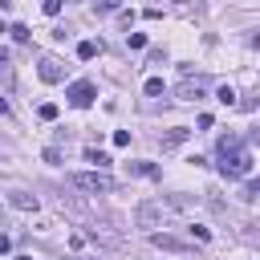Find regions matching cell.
Returning <instances> with one entry per match:
<instances>
[{"label":"cell","instance_id":"23","mask_svg":"<svg viewBox=\"0 0 260 260\" xmlns=\"http://www.w3.org/2000/svg\"><path fill=\"white\" fill-rule=\"evenodd\" d=\"M45 162H61V150L57 146H45Z\"/></svg>","mask_w":260,"mask_h":260},{"label":"cell","instance_id":"26","mask_svg":"<svg viewBox=\"0 0 260 260\" xmlns=\"http://www.w3.org/2000/svg\"><path fill=\"white\" fill-rule=\"evenodd\" d=\"M0 32H8V24H4V20H0Z\"/></svg>","mask_w":260,"mask_h":260},{"label":"cell","instance_id":"24","mask_svg":"<svg viewBox=\"0 0 260 260\" xmlns=\"http://www.w3.org/2000/svg\"><path fill=\"white\" fill-rule=\"evenodd\" d=\"M8 248H12V240H8V236H0V252H8Z\"/></svg>","mask_w":260,"mask_h":260},{"label":"cell","instance_id":"6","mask_svg":"<svg viewBox=\"0 0 260 260\" xmlns=\"http://www.w3.org/2000/svg\"><path fill=\"white\" fill-rule=\"evenodd\" d=\"M37 73H41V81H61V77H65V65H61L57 57H41Z\"/></svg>","mask_w":260,"mask_h":260},{"label":"cell","instance_id":"4","mask_svg":"<svg viewBox=\"0 0 260 260\" xmlns=\"http://www.w3.org/2000/svg\"><path fill=\"white\" fill-rule=\"evenodd\" d=\"M93 98H98V85H93V81H85V77H81V81H73V85L65 89V102H69V106H77V110L93 106Z\"/></svg>","mask_w":260,"mask_h":260},{"label":"cell","instance_id":"2","mask_svg":"<svg viewBox=\"0 0 260 260\" xmlns=\"http://www.w3.org/2000/svg\"><path fill=\"white\" fill-rule=\"evenodd\" d=\"M69 183L77 191H89V195H110L114 191V179L106 171H77V175H69Z\"/></svg>","mask_w":260,"mask_h":260},{"label":"cell","instance_id":"29","mask_svg":"<svg viewBox=\"0 0 260 260\" xmlns=\"http://www.w3.org/2000/svg\"><path fill=\"white\" fill-rule=\"evenodd\" d=\"M0 162H4V150H0Z\"/></svg>","mask_w":260,"mask_h":260},{"label":"cell","instance_id":"11","mask_svg":"<svg viewBox=\"0 0 260 260\" xmlns=\"http://www.w3.org/2000/svg\"><path fill=\"white\" fill-rule=\"evenodd\" d=\"M150 240H154L158 248H167V252H183V240H175V236H158V232H154Z\"/></svg>","mask_w":260,"mask_h":260},{"label":"cell","instance_id":"18","mask_svg":"<svg viewBox=\"0 0 260 260\" xmlns=\"http://www.w3.org/2000/svg\"><path fill=\"white\" fill-rule=\"evenodd\" d=\"M122 0H93V12H118Z\"/></svg>","mask_w":260,"mask_h":260},{"label":"cell","instance_id":"28","mask_svg":"<svg viewBox=\"0 0 260 260\" xmlns=\"http://www.w3.org/2000/svg\"><path fill=\"white\" fill-rule=\"evenodd\" d=\"M16 260H32V256H16Z\"/></svg>","mask_w":260,"mask_h":260},{"label":"cell","instance_id":"22","mask_svg":"<svg viewBox=\"0 0 260 260\" xmlns=\"http://www.w3.org/2000/svg\"><path fill=\"white\" fill-rule=\"evenodd\" d=\"M114 146H130V134L126 130H114Z\"/></svg>","mask_w":260,"mask_h":260},{"label":"cell","instance_id":"14","mask_svg":"<svg viewBox=\"0 0 260 260\" xmlns=\"http://www.w3.org/2000/svg\"><path fill=\"white\" fill-rule=\"evenodd\" d=\"M37 118H41V122H53V118H57V106H53V102H41V106H37Z\"/></svg>","mask_w":260,"mask_h":260},{"label":"cell","instance_id":"27","mask_svg":"<svg viewBox=\"0 0 260 260\" xmlns=\"http://www.w3.org/2000/svg\"><path fill=\"white\" fill-rule=\"evenodd\" d=\"M8 4H12V0H0V8H8Z\"/></svg>","mask_w":260,"mask_h":260},{"label":"cell","instance_id":"5","mask_svg":"<svg viewBox=\"0 0 260 260\" xmlns=\"http://www.w3.org/2000/svg\"><path fill=\"white\" fill-rule=\"evenodd\" d=\"M175 93H179V102H199V98L207 93V81H203V77H183Z\"/></svg>","mask_w":260,"mask_h":260},{"label":"cell","instance_id":"25","mask_svg":"<svg viewBox=\"0 0 260 260\" xmlns=\"http://www.w3.org/2000/svg\"><path fill=\"white\" fill-rule=\"evenodd\" d=\"M0 65H8V49H0Z\"/></svg>","mask_w":260,"mask_h":260},{"label":"cell","instance_id":"16","mask_svg":"<svg viewBox=\"0 0 260 260\" xmlns=\"http://www.w3.org/2000/svg\"><path fill=\"white\" fill-rule=\"evenodd\" d=\"M8 32H12V41H20V45H24V41H28V37H32V32H28V24H12V28H8Z\"/></svg>","mask_w":260,"mask_h":260},{"label":"cell","instance_id":"21","mask_svg":"<svg viewBox=\"0 0 260 260\" xmlns=\"http://www.w3.org/2000/svg\"><path fill=\"white\" fill-rule=\"evenodd\" d=\"M41 8H45V16H57V12H61V0H45Z\"/></svg>","mask_w":260,"mask_h":260},{"label":"cell","instance_id":"8","mask_svg":"<svg viewBox=\"0 0 260 260\" xmlns=\"http://www.w3.org/2000/svg\"><path fill=\"white\" fill-rule=\"evenodd\" d=\"M8 199H12V207H20V211H37V195H28V191H12Z\"/></svg>","mask_w":260,"mask_h":260},{"label":"cell","instance_id":"10","mask_svg":"<svg viewBox=\"0 0 260 260\" xmlns=\"http://www.w3.org/2000/svg\"><path fill=\"white\" fill-rule=\"evenodd\" d=\"M130 175H142V179H158L162 171H158L154 162H130Z\"/></svg>","mask_w":260,"mask_h":260},{"label":"cell","instance_id":"7","mask_svg":"<svg viewBox=\"0 0 260 260\" xmlns=\"http://www.w3.org/2000/svg\"><path fill=\"white\" fill-rule=\"evenodd\" d=\"M187 134H191L187 126H175V130H167L158 142H162V150H171V146H183V142H187Z\"/></svg>","mask_w":260,"mask_h":260},{"label":"cell","instance_id":"13","mask_svg":"<svg viewBox=\"0 0 260 260\" xmlns=\"http://www.w3.org/2000/svg\"><path fill=\"white\" fill-rule=\"evenodd\" d=\"M142 89H146L150 98H162V93H167V85H162V77H150V81H146Z\"/></svg>","mask_w":260,"mask_h":260},{"label":"cell","instance_id":"12","mask_svg":"<svg viewBox=\"0 0 260 260\" xmlns=\"http://www.w3.org/2000/svg\"><path fill=\"white\" fill-rule=\"evenodd\" d=\"M85 162H93V167L102 171V167L110 162V154H106V150H98V146H89V150H85Z\"/></svg>","mask_w":260,"mask_h":260},{"label":"cell","instance_id":"1","mask_svg":"<svg viewBox=\"0 0 260 260\" xmlns=\"http://www.w3.org/2000/svg\"><path fill=\"white\" fill-rule=\"evenodd\" d=\"M219 175L223 179H248L252 175V150H248V142H240L232 150H219Z\"/></svg>","mask_w":260,"mask_h":260},{"label":"cell","instance_id":"9","mask_svg":"<svg viewBox=\"0 0 260 260\" xmlns=\"http://www.w3.org/2000/svg\"><path fill=\"white\" fill-rule=\"evenodd\" d=\"M98 53H102V41H81V45H77V57H81V61H93Z\"/></svg>","mask_w":260,"mask_h":260},{"label":"cell","instance_id":"20","mask_svg":"<svg viewBox=\"0 0 260 260\" xmlns=\"http://www.w3.org/2000/svg\"><path fill=\"white\" fill-rule=\"evenodd\" d=\"M191 236H195L199 244H207V240H211V232H207V228H199V223H191Z\"/></svg>","mask_w":260,"mask_h":260},{"label":"cell","instance_id":"3","mask_svg":"<svg viewBox=\"0 0 260 260\" xmlns=\"http://www.w3.org/2000/svg\"><path fill=\"white\" fill-rule=\"evenodd\" d=\"M134 219H138V228H167V219H171V207H167L162 199H146V203L134 211Z\"/></svg>","mask_w":260,"mask_h":260},{"label":"cell","instance_id":"17","mask_svg":"<svg viewBox=\"0 0 260 260\" xmlns=\"http://www.w3.org/2000/svg\"><path fill=\"white\" fill-rule=\"evenodd\" d=\"M126 45L130 49H146V32H126Z\"/></svg>","mask_w":260,"mask_h":260},{"label":"cell","instance_id":"15","mask_svg":"<svg viewBox=\"0 0 260 260\" xmlns=\"http://www.w3.org/2000/svg\"><path fill=\"white\" fill-rule=\"evenodd\" d=\"M215 98H219L223 106H236V89H232V85H219V89H215Z\"/></svg>","mask_w":260,"mask_h":260},{"label":"cell","instance_id":"19","mask_svg":"<svg viewBox=\"0 0 260 260\" xmlns=\"http://www.w3.org/2000/svg\"><path fill=\"white\" fill-rule=\"evenodd\" d=\"M256 195H260V183H256V179H248V187H244V199H248V203H252V199H256Z\"/></svg>","mask_w":260,"mask_h":260}]
</instances>
